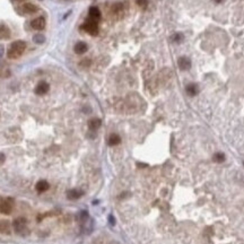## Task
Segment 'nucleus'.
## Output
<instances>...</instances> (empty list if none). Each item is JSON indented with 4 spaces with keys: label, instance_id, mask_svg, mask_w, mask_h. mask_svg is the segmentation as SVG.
Wrapping results in <instances>:
<instances>
[{
    "label": "nucleus",
    "instance_id": "nucleus-22",
    "mask_svg": "<svg viewBox=\"0 0 244 244\" xmlns=\"http://www.w3.org/2000/svg\"><path fill=\"white\" fill-rule=\"evenodd\" d=\"M3 73V75L5 76H7L9 73V71H8V69H6L5 67H3V66H0V77H3V73Z\"/></svg>",
    "mask_w": 244,
    "mask_h": 244
},
{
    "label": "nucleus",
    "instance_id": "nucleus-16",
    "mask_svg": "<svg viewBox=\"0 0 244 244\" xmlns=\"http://www.w3.org/2000/svg\"><path fill=\"white\" fill-rule=\"evenodd\" d=\"M198 92H199V89H198V86L194 84H190L187 86V93H188L190 96H194L198 94Z\"/></svg>",
    "mask_w": 244,
    "mask_h": 244
},
{
    "label": "nucleus",
    "instance_id": "nucleus-9",
    "mask_svg": "<svg viewBox=\"0 0 244 244\" xmlns=\"http://www.w3.org/2000/svg\"><path fill=\"white\" fill-rule=\"evenodd\" d=\"M81 196H83V191L76 190V189L69 190L67 192V198L68 199H70V200H77V199H79Z\"/></svg>",
    "mask_w": 244,
    "mask_h": 244
},
{
    "label": "nucleus",
    "instance_id": "nucleus-14",
    "mask_svg": "<svg viewBox=\"0 0 244 244\" xmlns=\"http://www.w3.org/2000/svg\"><path fill=\"white\" fill-rule=\"evenodd\" d=\"M10 36V31L3 24H0V39H8Z\"/></svg>",
    "mask_w": 244,
    "mask_h": 244
},
{
    "label": "nucleus",
    "instance_id": "nucleus-25",
    "mask_svg": "<svg viewBox=\"0 0 244 244\" xmlns=\"http://www.w3.org/2000/svg\"><path fill=\"white\" fill-rule=\"evenodd\" d=\"M3 52H5V49H3V45H0V58L3 56Z\"/></svg>",
    "mask_w": 244,
    "mask_h": 244
},
{
    "label": "nucleus",
    "instance_id": "nucleus-13",
    "mask_svg": "<svg viewBox=\"0 0 244 244\" xmlns=\"http://www.w3.org/2000/svg\"><path fill=\"white\" fill-rule=\"evenodd\" d=\"M87 49H88V46H87V44L84 42H78L76 45H75V52L78 54L85 53L87 51Z\"/></svg>",
    "mask_w": 244,
    "mask_h": 244
},
{
    "label": "nucleus",
    "instance_id": "nucleus-21",
    "mask_svg": "<svg viewBox=\"0 0 244 244\" xmlns=\"http://www.w3.org/2000/svg\"><path fill=\"white\" fill-rule=\"evenodd\" d=\"M136 3L141 8H146L147 5H148V0H136Z\"/></svg>",
    "mask_w": 244,
    "mask_h": 244
},
{
    "label": "nucleus",
    "instance_id": "nucleus-20",
    "mask_svg": "<svg viewBox=\"0 0 244 244\" xmlns=\"http://www.w3.org/2000/svg\"><path fill=\"white\" fill-rule=\"evenodd\" d=\"M172 40H173L174 42L179 43V42H181V41L183 40V35L181 33H176L173 37H172Z\"/></svg>",
    "mask_w": 244,
    "mask_h": 244
},
{
    "label": "nucleus",
    "instance_id": "nucleus-3",
    "mask_svg": "<svg viewBox=\"0 0 244 244\" xmlns=\"http://www.w3.org/2000/svg\"><path fill=\"white\" fill-rule=\"evenodd\" d=\"M83 30L85 32H87L88 34L90 35H97L98 33V25H97V22L94 19H88L84 23V25H83Z\"/></svg>",
    "mask_w": 244,
    "mask_h": 244
},
{
    "label": "nucleus",
    "instance_id": "nucleus-12",
    "mask_svg": "<svg viewBox=\"0 0 244 244\" xmlns=\"http://www.w3.org/2000/svg\"><path fill=\"white\" fill-rule=\"evenodd\" d=\"M101 124H102L101 120L97 118H93L88 121V127H89L90 130H97L101 127Z\"/></svg>",
    "mask_w": 244,
    "mask_h": 244
},
{
    "label": "nucleus",
    "instance_id": "nucleus-27",
    "mask_svg": "<svg viewBox=\"0 0 244 244\" xmlns=\"http://www.w3.org/2000/svg\"><path fill=\"white\" fill-rule=\"evenodd\" d=\"M214 1H215V3H222L223 0H214Z\"/></svg>",
    "mask_w": 244,
    "mask_h": 244
},
{
    "label": "nucleus",
    "instance_id": "nucleus-15",
    "mask_svg": "<svg viewBox=\"0 0 244 244\" xmlns=\"http://www.w3.org/2000/svg\"><path fill=\"white\" fill-rule=\"evenodd\" d=\"M120 143H121V138L119 137L118 135L112 133V135L109 137V145L110 146H115V145H119Z\"/></svg>",
    "mask_w": 244,
    "mask_h": 244
},
{
    "label": "nucleus",
    "instance_id": "nucleus-18",
    "mask_svg": "<svg viewBox=\"0 0 244 244\" xmlns=\"http://www.w3.org/2000/svg\"><path fill=\"white\" fill-rule=\"evenodd\" d=\"M214 160L216 163H223L225 160V155L223 153H217L214 155Z\"/></svg>",
    "mask_w": 244,
    "mask_h": 244
},
{
    "label": "nucleus",
    "instance_id": "nucleus-6",
    "mask_svg": "<svg viewBox=\"0 0 244 244\" xmlns=\"http://www.w3.org/2000/svg\"><path fill=\"white\" fill-rule=\"evenodd\" d=\"M49 89H50V86H49L48 83L41 81L36 86V88H35V93H36L37 95H44V94H46L49 92Z\"/></svg>",
    "mask_w": 244,
    "mask_h": 244
},
{
    "label": "nucleus",
    "instance_id": "nucleus-7",
    "mask_svg": "<svg viewBox=\"0 0 244 244\" xmlns=\"http://www.w3.org/2000/svg\"><path fill=\"white\" fill-rule=\"evenodd\" d=\"M177 65H179V68L181 70H189L191 68V61H190V59L187 58V57H182V58H180L179 59Z\"/></svg>",
    "mask_w": 244,
    "mask_h": 244
},
{
    "label": "nucleus",
    "instance_id": "nucleus-26",
    "mask_svg": "<svg viewBox=\"0 0 244 244\" xmlns=\"http://www.w3.org/2000/svg\"><path fill=\"white\" fill-rule=\"evenodd\" d=\"M109 220H110V223L112 225H114L115 224V222H114V217L113 216H109Z\"/></svg>",
    "mask_w": 244,
    "mask_h": 244
},
{
    "label": "nucleus",
    "instance_id": "nucleus-28",
    "mask_svg": "<svg viewBox=\"0 0 244 244\" xmlns=\"http://www.w3.org/2000/svg\"><path fill=\"white\" fill-rule=\"evenodd\" d=\"M16 1H20V0H16Z\"/></svg>",
    "mask_w": 244,
    "mask_h": 244
},
{
    "label": "nucleus",
    "instance_id": "nucleus-10",
    "mask_svg": "<svg viewBox=\"0 0 244 244\" xmlns=\"http://www.w3.org/2000/svg\"><path fill=\"white\" fill-rule=\"evenodd\" d=\"M89 18L96 20V22L101 18V11L97 7H90L89 8Z\"/></svg>",
    "mask_w": 244,
    "mask_h": 244
},
{
    "label": "nucleus",
    "instance_id": "nucleus-17",
    "mask_svg": "<svg viewBox=\"0 0 244 244\" xmlns=\"http://www.w3.org/2000/svg\"><path fill=\"white\" fill-rule=\"evenodd\" d=\"M0 232L1 233H9V224L7 220L0 222Z\"/></svg>",
    "mask_w": 244,
    "mask_h": 244
},
{
    "label": "nucleus",
    "instance_id": "nucleus-5",
    "mask_svg": "<svg viewBox=\"0 0 244 244\" xmlns=\"http://www.w3.org/2000/svg\"><path fill=\"white\" fill-rule=\"evenodd\" d=\"M31 26L32 28L36 30V31H41L45 27V19L43 17H37V18H35L31 22Z\"/></svg>",
    "mask_w": 244,
    "mask_h": 244
},
{
    "label": "nucleus",
    "instance_id": "nucleus-24",
    "mask_svg": "<svg viewBox=\"0 0 244 244\" xmlns=\"http://www.w3.org/2000/svg\"><path fill=\"white\" fill-rule=\"evenodd\" d=\"M6 160V156L3 154V153H0V165L1 164H3V162Z\"/></svg>",
    "mask_w": 244,
    "mask_h": 244
},
{
    "label": "nucleus",
    "instance_id": "nucleus-19",
    "mask_svg": "<svg viewBox=\"0 0 244 244\" xmlns=\"http://www.w3.org/2000/svg\"><path fill=\"white\" fill-rule=\"evenodd\" d=\"M44 36H43L42 34H35L33 36V41L35 43H37V44H42L43 42H44Z\"/></svg>",
    "mask_w": 244,
    "mask_h": 244
},
{
    "label": "nucleus",
    "instance_id": "nucleus-4",
    "mask_svg": "<svg viewBox=\"0 0 244 244\" xmlns=\"http://www.w3.org/2000/svg\"><path fill=\"white\" fill-rule=\"evenodd\" d=\"M13 207H14V201H13V199L8 198V199L0 202V213L3 215H9L13 211Z\"/></svg>",
    "mask_w": 244,
    "mask_h": 244
},
{
    "label": "nucleus",
    "instance_id": "nucleus-8",
    "mask_svg": "<svg viewBox=\"0 0 244 244\" xmlns=\"http://www.w3.org/2000/svg\"><path fill=\"white\" fill-rule=\"evenodd\" d=\"M39 10V8H37L36 6L33 5V3H24V5L22 6V11L24 13V14H34V13H36V11Z\"/></svg>",
    "mask_w": 244,
    "mask_h": 244
},
{
    "label": "nucleus",
    "instance_id": "nucleus-2",
    "mask_svg": "<svg viewBox=\"0 0 244 244\" xmlns=\"http://www.w3.org/2000/svg\"><path fill=\"white\" fill-rule=\"evenodd\" d=\"M13 226H14V230L18 235L20 236H25L30 234V230L27 227V220H26L24 217H18L14 220L13 223Z\"/></svg>",
    "mask_w": 244,
    "mask_h": 244
},
{
    "label": "nucleus",
    "instance_id": "nucleus-1",
    "mask_svg": "<svg viewBox=\"0 0 244 244\" xmlns=\"http://www.w3.org/2000/svg\"><path fill=\"white\" fill-rule=\"evenodd\" d=\"M26 49V43L24 41H15L10 44L7 50V57L9 59H18Z\"/></svg>",
    "mask_w": 244,
    "mask_h": 244
},
{
    "label": "nucleus",
    "instance_id": "nucleus-11",
    "mask_svg": "<svg viewBox=\"0 0 244 244\" xmlns=\"http://www.w3.org/2000/svg\"><path fill=\"white\" fill-rule=\"evenodd\" d=\"M35 188H36V191L37 192H44V191H46L49 188H50V185H49V183L46 182V181H44V180H41V181H39V182L36 183V185H35Z\"/></svg>",
    "mask_w": 244,
    "mask_h": 244
},
{
    "label": "nucleus",
    "instance_id": "nucleus-23",
    "mask_svg": "<svg viewBox=\"0 0 244 244\" xmlns=\"http://www.w3.org/2000/svg\"><path fill=\"white\" fill-rule=\"evenodd\" d=\"M89 65H90V62H89V60H88V59L83 60V62L80 63V66H85V67H88Z\"/></svg>",
    "mask_w": 244,
    "mask_h": 244
}]
</instances>
